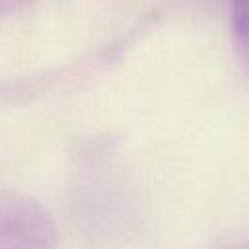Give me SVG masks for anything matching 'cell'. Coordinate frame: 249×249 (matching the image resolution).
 Masks as SVG:
<instances>
[{
	"instance_id": "6da1fadb",
	"label": "cell",
	"mask_w": 249,
	"mask_h": 249,
	"mask_svg": "<svg viewBox=\"0 0 249 249\" xmlns=\"http://www.w3.org/2000/svg\"><path fill=\"white\" fill-rule=\"evenodd\" d=\"M0 249H58L51 214L25 195L0 193Z\"/></svg>"
},
{
	"instance_id": "7a4b0ae2",
	"label": "cell",
	"mask_w": 249,
	"mask_h": 249,
	"mask_svg": "<svg viewBox=\"0 0 249 249\" xmlns=\"http://www.w3.org/2000/svg\"><path fill=\"white\" fill-rule=\"evenodd\" d=\"M231 33L237 56L249 74V0H231Z\"/></svg>"
},
{
	"instance_id": "3957f363",
	"label": "cell",
	"mask_w": 249,
	"mask_h": 249,
	"mask_svg": "<svg viewBox=\"0 0 249 249\" xmlns=\"http://www.w3.org/2000/svg\"><path fill=\"white\" fill-rule=\"evenodd\" d=\"M31 0H0V10H14V8H19V6H25L29 4Z\"/></svg>"
}]
</instances>
